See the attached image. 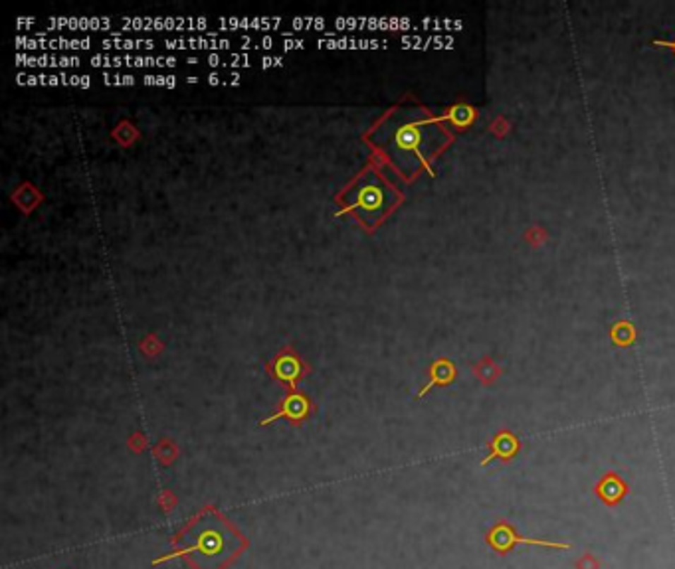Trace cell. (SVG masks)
Listing matches in <instances>:
<instances>
[{"mask_svg":"<svg viewBox=\"0 0 675 569\" xmlns=\"http://www.w3.org/2000/svg\"><path fill=\"white\" fill-rule=\"evenodd\" d=\"M93 68H174V58H135V56H93L90 60Z\"/></svg>","mask_w":675,"mask_h":569,"instance_id":"52a82bcc","label":"cell"},{"mask_svg":"<svg viewBox=\"0 0 675 569\" xmlns=\"http://www.w3.org/2000/svg\"><path fill=\"white\" fill-rule=\"evenodd\" d=\"M491 447H494V451H491V455H489L487 459L482 460V467L487 465L489 460L497 459V457L505 460L509 459V457H513L515 451H517V439L511 437L509 433H503V435H499V437H497L495 443H491Z\"/></svg>","mask_w":675,"mask_h":569,"instance_id":"4fadbf2b","label":"cell"},{"mask_svg":"<svg viewBox=\"0 0 675 569\" xmlns=\"http://www.w3.org/2000/svg\"><path fill=\"white\" fill-rule=\"evenodd\" d=\"M16 61H20V66H38V68H73L80 66V58H54V56H42V58H26V56H16Z\"/></svg>","mask_w":675,"mask_h":569,"instance_id":"7c38bea8","label":"cell"},{"mask_svg":"<svg viewBox=\"0 0 675 569\" xmlns=\"http://www.w3.org/2000/svg\"><path fill=\"white\" fill-rule=\"evenodd\" d=\"M93 40L85 38V40H66V38H56V40H48V48L50 50H88Z\"/></svg>","mask_w":675,"mask_h":569,"instance_id":"e0dca14e","label":"cell"},{"mask_svg":"<svg viewBox=\"0 0 675 569\" xmlns=\"http://www.w3.org/2000/svg\"><path fill=\"white\" fill-rule=\"evenodd\" d=\"M402 196L378 170L366 169L341 192L343 212H351L363 228L373 231L400 204Z\"/></svg>","mask_w":675,"mask_h":569,"instance_id":"7a4b0ae2","label":"cell"},{"mask_svg":"<svg viewBox=\"0 0 675 569\" xmlns=\"http://www.w3.org/2000/svg\"><path fill=\"white\" fill-rule=\"evenodd\" d=\"M145 85H161V87H177V78L172 75H145Z\"/></svg>","mask_w":675,"mask_h":569,"instance_id":"ffe728a7","label":"cell"},{"mask_svg":"<svg viewBox=\"0 0 675 569\" xmlns=\"http://www.w3.org/2000/svg\"><path fill=\"white\" fill-rule=\"evenodd\" d=\"M283 66V58H262V68H275Z\"/></svg>","mask_w":675,"mask_h":569,"instance_id":"cb8c5ba5","label":"cell"},{"mask_svg":"<svg viewBox=\"0 0 675 569\" xmlns=\"http://www.w3.org/2000/svg\"><path fill=\"white\" fill-rule=\"evenodd\" d=\"M125 26H131V28H143V30H153V28H159V30H174L186 32L184 30V24H196L194 28L198 26H206L208 20L206 18H184V16H177V18H123Z\"/></svg>","mask_w":675,"mask_h":569,"instance_id":"ba28073f","label":"cell"},{"mask_svg":"<svg viewBox=\"0 0 675 569\" xmlns=\"http://www.w3.org/2000/svg\"><path fill=\"white\" fill-rule=\"evenodd\" d=\"M595 492L606 506H616L628 494V484L616 472H606L604 477L598 480Z\"/></svg>","mask_w":675,"mask_h":569,"instance_id":"9c48e42d","label":"cell"},{"mask_svg":"<svg viewBox=\"0 0 675 569\" xmlns=\"http://www.w3.org/2000/svg\"><path fill=\"white\" fill-rule=\"evenodd\" d=\"M220 24L236 26V28H253V30H263V28H275L282 24V18H220Z\"/></svg>","mask_w":675,"mask_h":569,"instance_id":"9a60e30c","label":"cell"},{"mask_svg":"<svg viewBox=\"0 0 675 569\" xmlns=\"http://www.w3.org/2000/svg\"><path fill=\"white\" fill-rule=\"evenodd\" d=\"M196 81H198V78H186V83H196Z\"/></svg>","mask_w":675,"mask_h":569,"instance_id":"d4e9b609","label":"cell"},{"mask_svg":"<svg viewBox=\"0 0 675 569\" xmlns=\"http://www.w3.org/2000/svg\"><path fill=\"white\" fill-rule=\"evenodd\" d=\"M576 569H600V559L592 556L590 551H585L580 558L575 561Z\"/></svg>","mask_w":675,"mask_h":569,"instance_id":"44dd1931","label":"cell"},{"mask_svg":"<svg viewBox=\"0 0 675 569\" xmlns=\"http://www.w3.org/2000/svg\"><path fill=\"white\" fill-rule=\"evenodd\" d=\"M101 46L105 48V50H111V48H115V50H153L155 48V42L153 40H103L101 42Z\"/></svg>","mask_w":675,"mask_h":569,"instance_id":"2e32d148","label":"cell"},{"mask_svg":"<svg viewBox=\"0 0 675 569\" xmlns=\"http://www.w3.org/2000/svg\"><path fill=\"white\" fill-rule=\"evenodd\" d=\"M115 133H117V135H121L123 133V137L117 139V140H121V145H133V140L137 139V130L133 129L131 123H121V125H119V129L115 130Z\"/></svg>","mask_w":675,"mask_h":569,"instance_id":"7402d4cb","label":"cell"},{"mask_svg":"<svg viewBox=\"0 0 675 569\" xmlns=\"http://www.w3.org/2000/svg\"><path fill=\"white\" fill-rule=\"evenodd\" d=\"M470 117H472V113L470 109H465V107H454V109H450L448 113V119L454 123L455 127H464L470 123Z\"/></svg>","mask_w":675,"mask_h":569,"instance_id":"d6986e66","label":"cell"},{"mask_svg":"<svg viewBox=\"0 0 675 569\" xmlns=\"http://www.w3.org/2000/svg\"><path fill=\"white\" fill-rule=\"evenodd\" d=\"M103 83L105 85H135V78L133 75H109V73H103Z\"/></svg>","mask_w":675,"mask_h":569,"instance_id":"603a6c76","label":"cell"},{"mask_svg":"<svg viewBox=\"0 0 675 569\" xmlns=\"http://www.w3.org/2000/svg\"><path fill=\"white\" fill-rule=\"evenodd\" d=\"M169 50H226L230 48V40H206V38H191V40H165Z\"/></svg>","mask_w":675,"mask_h":569,"instance_id":"30bf717a","label":"cell"},{"mask_svg":"<svg viewBox=\"0 0 675 569\" xmlns=\"http://www.w3.org/2000/svg\"><path fill=\"white\" fill-rule=\"evenodd\" d=\"M485 542L489 544V548L497 551L499 556H507L517 544H527V546H541V548L549 549H571L573 546L566 544V542H551V539H539V538H525L521 534H517V530L509 524V522H497L494 528L487 532V538Z\"/></svg>","mask_w":675,"mask_h":569,"instance_id":"277c9868","label":"cell"},{"mask_svg":"<svg viewBox=\"0 0 675 569\" xmlns=\"http://www.w3.org/2000/svg\"><path fill=\"white\" fill-rule=\"evenodd\" d=\"M319 46L321 48H337V50H341V48H351V50H359V48H366V50H371V48H378V46H384V42L378 40H354V38H333V40H319Z\"/></svg>","mask_w":675,"mask_h":569,"instance_id":"5bb4252c","label":"cell"},{"mask_svg":"<svg viewBox=\"0 0 675 569\" xmlns=\"http://www.w3.org/2000/svg\"><path fill=\"white\" fill-rule=\"evenodd\" d=\"M454 378H455V368L452 362H448V360H438V362H434L432 368H430V381L426 384V388L420 390L418 398L426 396V391L432 390L434 386H446V384L454 381Z\"/></svg>","mask_w":675,"mask_h":569,"instance_id":"8fae6325","label":"cell"},{"mask_svg":"<svg viewBox=\"0 0 675 569\" xmlns=\"http://www.w3.org/2000/svg\"><path fill=\"white\" fill-rule=\"evenodd\" d=\"M303 372H305V366H303L301 358H299L289 346H285V348L268 364V374H270L273 379H277L282 386H285L287 390H293V386L301 379Z\"/></svg>","mask_w":675,"mask_h":569,"instance_id":"5b68a950","label":"cell"},{"mask_svg":"<svg viewBox=\"0 0 675 569\" xmlns=\"http://www.w3.org/2000/svg\"><path fill=\"white\" fill-rule=\"evenodd\" d=\"M366 140L402 178L412 180L448 147L450 133L430 111L418 105H400L374 125Z\"/></svg>","mask_w":675,"mask_h":569,"instance_id":"6da1fadb","label":"cell"},{"mask_svg":"<svg viewBox=\"0 0 675 569\" xmlns=\"http://www.w3.org/2000/svg\"><path fill=\"white\" fill-rule=\"evenodd\" d=\"M309 413H311V401H309V398H307L305 393H301V391L289 390V393H287L282 400V403H280L277 411H275L273 415H270L268 420H263L260 425H268V423H273V421L282 420V417H285V420H289L292 423L297 425V423L307 420Z\"/></svg>","mask_w":675,"mask_h":569,"instance_id":"8992f818","label":"cell"},{"mask_svg":"<svg viewBox=\"0 0 675 569\" xmlns=\"http://www.w3.org/2000/svg\"><path fill=\"white\" fill-rule=\"evenodd\" d=\"M24 190H26L24 198H12V200H16V204H18L24 212L34 210V208H36V204L42 200V196L38 194V190L34 188V186H30V184H24Z\"/></svg>","mask_w":675,"mask_h":569,"instance_id":"ac0fdd59","label":"cell"},{"mask_svg":"<svg viewBox=\"0 0 675 569\" xmlns=\"http://www.w3.org/2000/svg\"><path fill=\"white\" fill-rule=\"evenodd\" d=\"M206 522L208 520H204L198 528H194L191 544L172 556H189V559L191 556H202V558L208 556V559L218 558L226 563V559L234 556L230 546L240 542V534H236L224 520H210L208 526Z\"/></svg>","mask_w":675,"mask_h":569,"instance_id":"3957f363","label":"cell"}]
</instances>
